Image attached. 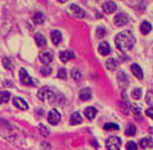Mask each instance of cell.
<instances>
[{
    "instance_id": "obj_1",
    "label": "cell",
    "mask_w": 153,
    "mask_h": 150,
    "mask_svg": "<svg viewBox=\"0 0 153 150\" xmlns=\"http://www.w3.org/2000/svg\"><path fill=\"white\" fill-rule=\"evenodd\" d=\"M115 45L120 51H128L135 45V37L130 31H123L115 37Z\"/></svg>"
},
{
    "instance_id": "obj_2",
    "label": "cell",
    "mask_w": 153,
    "mask_h": 150,
    "mask_svg": "<svg viewBox=\"0 0 153 150\" xmlns=\"http://www.w3.org/2000/svg\"><path fill=\"white\" fill-rule=\"evenodd\" d=\"M38 99H40L41 101H55L56 99V94L55 91L50 89L49 86H45V87H41L40 90H38Z\"/></svg>"
},
{
    "instance_id": "obj_3",
    "label": "cell",
    "mask_w": 153,
    "mask_h": 150,
    "mask_svg": "<svg viewBox=\"0 0 153 150\" xmlns=\"http://www.w3.org/2000/svg\"><path fill=\"white\" fill-rule=\"evenodd\" d=\"M121 146V140L120 137L116 136H111L106 140V148L107 150H119Z\"/></svg>"
},
{
    "instance_id": "obj_4",
    "label": "cell",
    "mask_w": 153,
    "mask_h": 150,
    "mask_svg": "<svg viewBox=\"0 0 153 150\" xmlns=\"http://www.w3.org/2000/svg\"><path fill=\"white\" fill-rule=\"evenodd\" d=\"M19 80H21L22 84L26 85V86H35V85H36V81H33L31 77L28 76L27 71L23 69V68L19 71Z\"/></svg>"
},
{
    "instance_id": "obj_5",
    "label": "cell",
    "mask_w": 153,
    "mask_h": 150,
    "mask_svg": "<svg viewBox=\"0 0 153 150\" xmlns=\"http://www.w3.org/2000/svg\"><path fill=\"white\" fill-rule=\"evenodd\" d=\"M60 113L57 112L56 109H51L50 112H49V114H47V121H49V123L50 124H52V126H55V124H57L60 122Z\"/></svg>"
},
{
    "instance_id": "obj_6",
    "label": "cell",
    "mask_w": 153,
    "mask_h": 150,
    "mask_svg": "<svg viewBox=\"0 0 153 150\" xmlns=\"http://www.w3.org/2000/svg\"><path fill=\"white\" fill-rule=\"evenodd\" d=\"M38 58H40L41 63H44V64H49V63H51V60L54 59V54H52L51 50H46V51H41L40 55H38Z\"/></svg>"
},
{
    "instance_id": "obj_7",
    "label": "cell",
    "mask_w": 153,
    "mask_h": 150,
    "mask_svg": "<svg viewBox=\"0 0 153 150\" xmlns=\"http://www.w3.org/2000/svg\"><path fill=\"white\" fill-rule=\"evenodd\" d=\"M70 12H71V14H73L74 17H78V18H84V16H85L84 11L80 7L76 5V4H71L70 5Z\"/></svg>"
},
{
    "instance_id": "obj_8",
    "label": "cell",
    "mask_w": 153,
    "mask_h": 150,
    "mask_svg": "<svg viewBox=\"0 0 153 150\" xmlns=\"http://www.w3.org/2000/svg\"><path fill=\"white\" fill-rule=\"evenodd\" d=\"M60 60L63 62V63H66V62H69L70 59H74L75 55H74V53L73 51H70V50H63V51H60Z\"/></svg>"
},
{
    "instance_id": "obj_9",
    "label": "cell",
    "mask_w": 153,
    "mask_h": 150,
    "mask_svg": "<svg viewBox=\"0 0 153 150\" xmlns=\"http://www.w3.org/2000/svg\"><path fill=\"white\" fill-rule=\"evenodd\" d=\"M114 21H115V23H116V26H124V25H126L128 23L129 18L124 13H120V14H116V16H115Z\"/></svg>"
},
{
    "instance_id": "obj_10",
    "label": "cell",
    "mask_w": 153,
    "mask_h": 150,
    "mask_svg": "<svg viewBox=\"0 0 153 150\" xmlns=\"http://www.w3.org/2000/svg\"><path fill=\"white\" fill-rule=\"evenodd\" d=\"M102 9H103V12L105 13H114L115 11H116V4H115L114 2H105L102 4Z\"/></svg>"
},
{
    "instance_id": "obj_11",
    "label": "cell",
    "mask_w": 153,
    "mask_h": 150,
    "mask_svg": "<svg viewBox=\"0 0 153 150\" xmlns=\"http://www.w3.org/2000/svg\"><path fill=\"white\" fill-rule=\"evenodd\" d=\"M13 104H14V106H17L18 109H22V110H27L28 109V104L21 98H14L13 99Z\"/></svg>"
},
{
    "instance_id": "obj_12",
    "label": "cell",
    "mask_w": 153,
    "mask_h": 150,
    "mask_svg": "<svg viewBox=\"0 0 153 150\" xmlns=\"http://www.w3.org/2000/svg\"><path fill=\"white\" fill-rule=\"evenodd\" d=\"M96 114H97V109H96L94 106H87V108L84 109V115L88 119H93L96 117Z\"/></svg>"
},
{
    "instance_id": "obj_13",
    "label": "cell",
    "mask_w": 153,
    "mask_h": 150,
    "mask_svg": "<svg viewBox=\"0 0 153 150\" xmlns=\"http://www.w3.org/2000/svg\"><path fill=\"white\" fill-rule=\"evenodd\" d=\"M61 32L60 31H56V30H54L51 32V40H52V42H54V45H59L60 42H61Z\"/></svg>"
},
{
    "instance_id": "obj_14",
    "label": "cell",
    "mask_w": 153,
    "mask_h": 150,
    "mask_svg": "<svg viewBox=\"0 0 153 150\" xmlns=\"http://www.w3.org/2000/svg\"><path fill=\"white\" fill-rule=\"evenodd\" d=\"M131 72H133V75L137 77V78H139V80H142L143 78V71H142V68L138 64H131Z\"/></svg>"
},
{
    "instance_id": "obj_15",
    "label": "cell",
    "mask_w": 153,
    "mask_h": 150,
    "mask_svg": "<svg viewBox=\"0 0 153 150\" xmlns=\"http://www.w3.org/2000/svg\"><path fill=\"white\" fill-rule=\"evenodd\" d=\"M110 45H108V42H101L98 46V53L101 55H107L108 53H110Z\"/></svg>"
},
{
    "instance_id": "obj_16",
    "label": "cell",
    "mask_w": 153,
    "mask_h": 150,
    "mask_svg": "<svg viewBox=\"0 0 153 150\" xmlns=\"http://www.w3.org/2000/svg\"><path fill=\"white\" fill-rule=\"evenodd\" d=\"M35 40H36V45H37V46H40V47H44V46L47 45L46 38L44 37V35H41V33H36Z\"/></svg>"
},
{
    "instance_id": "obj_17",
    "label": "cell",
    "mask_w": 153,
    "mask_h": 150,
    "mask_svg": "<svg viewBox=\"0 0 153 150\" xmlns=\"http://www.w3.org/2000/svg\"><path fill=\"white\" fill-rule=\"evenodd\" d=\"M79 98H80V100H89L91 98H92V93H91V89H83V90H80Z\"/></svg>"
},
{
    "instance_id": "obj_18",
    "label": "cell",
    "mask_w": 153,
    "mask_h": 150,
    "mask_svg": "<svg viewBox=\"0 0 153 150\" xmlns=\"http://www.w3.org/2000/svg\"><path fill=\"white\" fill-rule=\"evenodd\" d=\"M139 145H140V148H143V149L152 148V146H153V140H152L151 137H144V139L140 140Z\"/></svg>"
},
{
    "instance_id": "obj_19",
    "label": "cell",
    "mask_w": 153,
    "mask_h": 150,
    "mask_svg": "<svg viewBox=\"0 0 153 150\" xmlns=\"http://www.w3.org/2000/svg\"><path fill=\"white\" fill-rule=\"evenodd\" d=\"M151 30H152L151 23L148 21H143L142 25H140V32L143 33V35H147L148 32H151Z\"/></svg>"
},
{
    "instance_id": "obj_20",
    "label": "cell",
    "mask_w": 153,
    "mask_h": 150,
    "mask_svg": "<svg viewBox=\"0 0 153 150\" xmlns=\"http://www.w3.org/2000/svg\"><path fill=\"white\" fill-rule=\"evenodd\" d=\"M83 122V118L80 117L79 113H73L70 117V124H80Z\"/></svg>"
},
{
    "instance_id": "obj_21",
    "label": "cell",
    "mask_w": 153,
    "mask_h": 150,
    "mask_svg": "<svg viewBox=\"0 0 153 150\" xmlns=\"http://www.w3.org/2000/svg\"><path fill=\"white\" fill-rule=\"evenodd\" d=\"M33 22H35L36 25H42V23L45 22V16L41 12H37L35 16H33Z\"/></svg>"
},
{
    "instance_id": "obj_22",
    "label": "cell",
    "mask_w": 153,
    "mask_h": 150,
    "mask_svg": "<svg viewBox=\"0 0 153 150\" xmlns=\"http://www.w3.org/2000/svg\"><path fill=\"white\" fill-rule=\"evenodd\" d=\"M106 67H107V69H110V71H115L116 69V67H117V62L115 60V59H107V62H106Z\"/></svg>"
},
{
    "instance_id": "obj_23",
    "label": "cell",
    "mask_w": 153,
    "mask_h": 150,
    "mask_svg": "<svg viewBox=\"0 0 153 150\" xmlns=\"http://www.w3.org/2000/svg\"><path fill=\"white\" fill-rule=\"evenodd\" d=\"M135 131H137V127L134 124H128V127L125 130V135L128 136H133V135H135Z\"/></svg>"
},
{
    "instance_id": "obj_24",
    "label": "cell",
    "mask_w": 153,
    "mask_h": 150,
    "mask_svg": "<svg viewBox=\"0 0 153 150\" xmlns=\"http://www.w3.org/2000/svg\"><path fill=\"white\" fill-rule=\"evenodd\" d=\"M103 128L106 130V131H116V130H119L120 127H119V124H116V123H106L103 126Z\"/></svg>"
},
{
    "instance_id": "obj_25",
    "label": "cell",
    "mask_w": 153,
    "mask_h": 150,
    "mask_svg": "<svg viewBox=\"0 0 153 150\" xmlns=\"http://www.w3.org/2000/svg\"><path fill=\"white\" fill-rule=\"evenodd\" d=\"M38 130H40V132H41L42 136H47V135L50 133V130L47 128L45 124H40V126H38Z\"/></svg>"
},
{
    "instance_id": "obj_26",
    "label": "cell",
    "mask_w": 153,
    "mask_h": 150,
    "mask_svg": "<svg viewBox=\"0 0 153 150\" xmlns=\"http://www.w3.org/2000/svg\"><path fill=\"white\" fill-rule=\"evenodd\" d=\"M71 77H73L74 80H80V77H82V73H80L79 69L73 68V69H71Z\"/></svg>"
},
{
    "instance_id": "obj_27",
    "label": "cell",
    "mask_w": 153,
    "mask_h": 150,
    "mask_svg": "<svg viewBox=\"0 0 153 150\" xmlns=\"http://www.w3.org/2000/svg\"><path fill=\"white\" fill-rule=\"evenodd\" d=\"M131 96H133L134 99H138V100H139L140 96H142V90H140V89H134V90L131 91Z\"/></svg>"
},
{
    "instance_id": "obj_28",
    "label": "cell",
    "mask_w": 153,
    "mask_h": 150,
    "mask_svg": "<svg viewBox=\"0 0 153 150\" xmlns=\"http://www.w3.org/2000/svg\"><path fill=\"white\" fill-rule=\"evenodd\" d=\"M137 149H138V145L134 141H128L126 142V150H137Z\"/></svg>"
},
{
    "instance_id": "obj_29",
    "label": "cell",
    "mask_w": 153,
    "mask_h": 150,
    "mask_svg": "<svg viewBox=\"0 0 153 150\" xmlns=\"http://www.w3.org/2000/svg\"><path fill=\"white\" fill-rule=\"evenodd\" d=\"M105 33H106V31H105L103 27H97V30H96V35H97V37H103Z\"/></svg>"
},
{
    "instance_id": "obj_30",
    "label": "cell",
    "mask_w": 153,
    "mask_h": 150,
    "mask_svg": "<svg viewBox=\"0 0 153 150\" xmlns=\"http://www.w3.org/2000/svg\"><path fill=\"white\" fill-rule=\"evenodd\" d=\"M66 69H64V68H60L59 69V72H57V77H59V78H61V80H65L66 78Z\"/></svg>"
},
{
    "instance_id": "obj_31",
    "label": "cell",
    "mask_w": 153,
    "mask_h": 150,
    "mask_svg": "<svg viewBox=\"0 0 153 150\" xmlns=\"http://www.w3.org/2000/svg\"><path fill=\"white\" fill-rule=\"evenodd\" d=\"M3 64L7 69H12V63L9 60V58H3Z\"/></svg>"
},
{
    "instance_id": "obj_32",
    "label": "cell",
    "mask_w": 153,
    "mask_h": 150,
    "mask_svg": "<svg viewBox=\"0 0 153 150\" xmlns=\"http://www.w3.org/2000/svg\"><path fill=\"white\" fill-rule=\"evenodd\" d=\"M147 103L149 104V105H153V91H149V93H147Z\"/></svg>"
},
{
    "instance_id": "obj_33",
    "label": "cell",
    "mask_w": 153,
    "mask_h": 150,
    "mask_svg": "<svg viewBox=\"0 0 153 150\" xmlns=\"http://www.w3.org/2000/svg\"><path fill=\"white\" fill-rule=\"evenodd\" d=\"M41 73L44 75V76H49L50 73H51V68L49 66H46V67H42L41 68Z\"/></svg>"
},
{
    "instance_id": "obj_34",
    "label": "cell",
    "mask_w": 153,
    "mask_h": 150,
    "mask_svg": "<svg viewBox=\"0 0 153 150\" xmlns=\"http://www.w3.org/2000/svg\"><path fill=\"white\" fill-rule=\"evenodd\" d=\"M10 99V93L9 91H4L3 93V103H8Z\"/></svg>"
},
{
    "instance_id": "obj_35",
    "label": "cell",
    "mask_w": 153,
    "mask_h": 150,
    "mask_svg": "<svg viewBox=\"0 0 153 150\" xmlns=\"http://www.w3.org/2000/svg\"><path fill=\"white\" fill-rule=\"evenodd\" d=\"M131 110L138 115V117H139V114H140V108H139V106H138V105H131Z\"/></svg>"
},
{
    "instance_id": "obj_36",
    "label": "cell",
    "mask_w": 153,
    "mask_h": 150,
    "mask_svg": "<svg viewBox=\"0 0 153 150\" xmlns=\"http://www.w3.org/2000/svg\"><path fill=\"white\" fill-rule=\"evenodd\" d=\"M41 149L42 150H51V145L49 142H41Z\"/></svg>"
},
{
    "instance_id": "obj_37",
    "label": "cell",
    "mask_w": 153,
    "mask_h": 150,
    "mask_svg": "<svg viewBox=\"0 0 153 150\" xmlns=\"http://www.w3.org/2000/svg\"><path fill=\"white\" fill-rule=\"evenodd\" d=\"M146 114H147L149 118L153 119V106H152V108H148V109L146 110Z\"/></svg>"
},
{
    "instance_id": "obj_38",
    "label": "cell",
    "mask_w": 153,
    "mask_h": 150,
    "mask_svg": "<svg viewBox=\"0 0 153 150\" xmlns=\"http://www.w3.org/2000/svg\"><path fill=\"white\" fill-rule=\"evenodd\" d=\"M3 103V93H0V104Z\"/></svg>"
},
{
    "instance_id": "obj_39",
    "label": "cell",
    "mask_w": 153,
    "mask_h": 150,
    "mask_svg": "<svg viewBox=\"0 0 153 150\" xmlns=\"http://www.w3.org/2000/svg\"><path fill=\"white\" fill-rule=\"evenodd\" d=\"M92 144L94 145V146H96V148H98V144H97V142H96V141H92Z\"/></svg>"
}]
</instances>
